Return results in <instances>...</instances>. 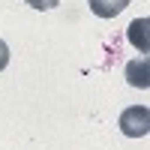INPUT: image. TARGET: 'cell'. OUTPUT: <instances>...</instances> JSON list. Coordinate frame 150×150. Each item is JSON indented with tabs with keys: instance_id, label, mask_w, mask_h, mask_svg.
Segmentation results:
<instances>
[{
	"instance_id": "cell-1",
	"label": "cell",
	"mask_w": 150,
	"mask_h": 150,
	"mask_svg": "<svg viewBox=\"0 0 150 150\" xmlns=\"http://www.w3.org/2000/svg\"><path fill=\"white\" fill-rule=\"evenodd\" d=\"M120 132L126 138H144L150 132V108L147 105H129L120 114Z\"/></svg>"
},
{
	"instance_id": "cell-2",
	"label": "cell",
	"mask_w": 150,
	"mask_h": 150,
	"mask_svg": "<svg viewBox=\"0 0 150 150\" xmlns=\"http://www.w3.org/2000/svg\"><path fill=\"white\" fill-rule=\"evenodd\" d=\"M126 81H129L132 87H150V63H147V57L129 60V66H126Z\"/></svg>"
},
{
	"instance_id": "cell-3",
	"label": "cell",
	"mask_w": 150,
	"mask_h": 150,
	"mask_svg": "<svg viewBox=\"0 0 150 150\" xmlns=\"http://www.w3.org/2000/svg\"><path fill=\"white\" fill-rule=\"evenodd\" d=\"M87 3H90L93 15H99V18H114V15H120V12L129 6V0H87Z\"/></svg>"
},
{
	"instance_id": "cell-4",
	"label": "cell",
	"mask_w": 150,
	"mask_h": 150,
	"mask_svg": "<svg viewBox=\"0 0 150 150\" xmlns=\"http://www.w3.org/2000/svg\"><path fill=\"white\" fill-rule=\"evenodd\" d=\"M147 18H135L129 24V42L138 45V51H147Z\"/></svg>"
},
{
	"instance_id": "cell-5",
	"label": "cell",
	"mask_w": 150,
	"mask_h": 150,
	"mask_svg": "<svg viewBox=\"0 0 150 150\" xmlns=\"http://www.w3.org/2000/svg\"><path fill=\"white\" fill-rule=\"evenodd\" d=\"M27 6H33V9H39V12H48V9H54V6H60V0H27Z\"/></svg>"
},
{
	"instance_id": "cell-6",
	"label": "cell",
	"mask_w": 150,
	"mask_h": 150,
	"mask_svg": "<svg viewBox=\"0 0 150 150\" xmlns=\"http://www.w3.org/2000/svg\"><path fill=\"white\" fill-rule=\"evenodd\" d=\"M6 66H9V45L0 39V72H3Z\"/></svg>"
}]
</instances>
